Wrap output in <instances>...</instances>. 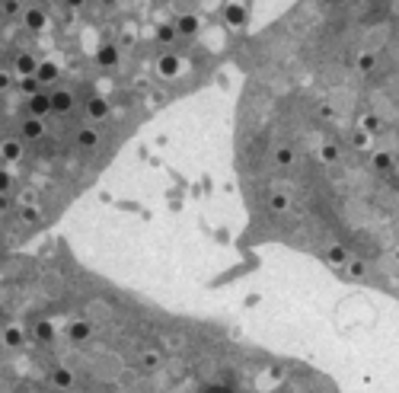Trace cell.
Listing matches in <instances>:
<instances>
[{"label": "cell", "mask_w": 399, "mask_h": 393, "mask_svg": "<svg viewBox=\"0 0 399 393\" xmlns=\"http://www.w3.org/2000/svg\"><path fill=\"white\" fill-rule=\"evenodd\" d=\"M54 380H58L61 387H70V384H74V377H70L67 371H58V374H54Z\"/></svg>", "instance_id": "cell-1"}]
</instances>
